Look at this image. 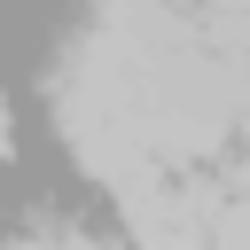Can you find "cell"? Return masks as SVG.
Returning <instances> with one entry per match:
<instances>
[{
    "instance_id": "cell-1",
    "label": "cell",
    "mask_w": 250,
    "mask_h": 250,
    "mask_svg": "<svg viewBox=\"0 0 250 250\" xmlns=\"http://www.w3.org/2000/svg\"><path fill=\"white\" fill-rule=\"evenodd\" d=\"M211 250H250V195H227V211L211 219Z\"/></svg>"
},
{
    "instance_id": "cell-2",
    "label": "cell",
    "mask_w": 250,
    "mask_h": 250,
    "mask_svg": "<svg viewBox=\"0 0 250 250\" xmlns=\"http://www.w3.org/2000/svg\"><path fill=\"white\" fill-rule=\"evenodd\" d=\"M8 148H16V133H8V102H0V156H8Z\"/></svg>"
}]
</instances>
